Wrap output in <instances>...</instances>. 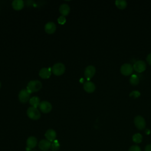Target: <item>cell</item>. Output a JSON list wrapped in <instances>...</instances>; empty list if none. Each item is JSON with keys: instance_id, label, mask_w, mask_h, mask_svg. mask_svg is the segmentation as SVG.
I'll use <instances>...</instances> for the list:
<instances>
[{"instance_id": "18", "label": "cell", "mask_w": 151, "mask_h": 151, "mask_svg": "<svg viewBox=\"0 0 151 151\" xmlns=\"http://www.w3.org/2000/svg\"><path fill=\"white\" fill-rule=\"evenodd\" d=\"M40 103V100L37 96H34L29 99V104L32 106V107L37 108L38 106H39Z\"/></svg>"}, {"instance_id": "29", "label": "cell", "mask_w": 151, "mask_h": 151, "mask_svg": "<svg viewBox=\"0 0 151 151\" xmlns=\"http://www.w3.org/2000/svg\"><path fill=\"white\" fill-rule=\"evenodd\" d=\"M42 151H48V150H42Z\"/></svg>"}, {"instance_id": "6", "label": "cell", "mask_w": 151, "mask_h": 151, "mask_svg": "<svg viewBox=\"0 0 151 151\" xmlns=\"http://www.w3.org/2000/svg\"><path fill=\"white\" fill-rule=\"evenodd\" d=\"M38 107L40 110L44 113H48L52 109V106L51 103L47 101H42L40 102Z\"/></svg>"}, {"instance_id": "3", "label": "cell", "mask_w": 151, "mask_h": 151, "mask_svg": "<svg viewBox=\"0 0 151 151\" xmlns=\"http://www.w3.org/2000/svg\"><path fill=\"white\" fill-rule=\"evenodd\" d=\"M65 65L61 63L55 64L51 68V72L55 76H61L65 71Z\"/></svg>"}, {"instance_id": "28", "label": "cell", "mask_w": 151, "mask_h": 151, "mask_svg": "<svg viewBox=\"0 0 151 151\" xmlns=\"http://www.w3.org/2000/svg\"><path fill=\"white\" fill-rule=\"evenodd\" d=\"M1 83L0 82V88H1Z\"/></svg>"}, {"instance_id": "23", "label": "cell", "mask_w": 151, "mask_h": 151, "mask_svg": "<svg viewBox=\"0 0 151 151\" xmlns=\"http://www.w3.org/2000/svg\"><path fill=\"white\" fill-rule=\"evenodd\" d=\"M140 95V93L139 91H137V90H134V91H132L129 94L130 97H132L133 99H135V98H137V97H139Z\"/></svg>"}, {"instance_id": "24", "label": "cell", "mask_w": 151, "mask_h": 151, "mask_svg": "<svg viewBox=\"0 0 151 151\" xmlns=\"http://www.w3.org/2000/svg\"><path fill=\"white\" fill-rule=\"evenodd\" d=\"M65 21H66V19H65V17H64V16H63V15L59 17L58 18V22L59 24H61V25L65 24Z\"/></svg>"}, {"instance_id": "1", "label": "cell", "mask_w": 151, "mask_h": 151, "mask_svg": "<svg viewBox=\"0 0 151 151\" xmlns=\"http://www.w3.org/2000/svg\"><path fill=\"white\" fill-rule=\"evenodd\" d=\"M41 87L42 83L39 80H32L28 83L27 90L29 93H31L39 91Z\"/></svg>"}, {"instance_id": "4", "label": "cell", "mask_w": 151, "mask_h": 151, "mask_svg": "<svg viewBox=\"0 0 151 151\" xmlns=\"http://www.w3.org/2000/svg\"><path fill=\"white\" fill-rule=\"evenodd\" d=\"M134 123L136 127L139 130H143L145 128L146 122L145 119L141 116H137L134 117Z\"/></svg>"}, {"instance_id": "5", "label": "cell", "mask_w": 151, "mask_h": 151, "mask_svg": "<svg viewBox=\"0 0 151 151\" xmlns=\"http://www.w3.org/2000/svg\"><path fill=\"white\" fill-rule=\"evenodd\" d=\"M133 67V69L137 72L141 73L145 70L146 68V65L145 61H143V60H137L134 63Z\"/></svg>"}, {"instance_id": "21", "label": "cell", "mask_w": 151, "mask_h": 151, "mask_svg": "<svg viewBox=\"0 0 151 151\" xmlns=\"http://www.w3.org/2000/svg\"><path fill=\"white\" fill-rule=\"evenodd\" d=\"M132 139L135 143H140L142 140V136L140 133H136L133 136Z\"/></svg>"}, {"instance_id": "27", "label": "cell", "mask_w": 151, "mask_h": 151, "mask_svg": "<svg viewBox=\"0 0 151 151\" xmlns=\"http://www.w3.org/2000/svg\"><path fill=\"white\" fill-rule=\"evenodd\" d=\"M145 151H151V144H149L145 147Z\"/></svg>"}, {"instance_id": "20", "label": "cell", "mask_w": 151, "mask_h": 151, "mask_svg": "<svg viewBox=\"0 0 151 151\" xmlns=\"http://www.w3.org/2000/svg\"><path fill=\"white\" fill-rule=\"evenodd\" d=\"M139 83V78L136 74H133L130 78V83L133 86H136Z\"/></svg>"}, {"instance_id": "15", "label": "cell", "mask_w": 151, "mask_h": 151, "mask_svg": "<svg viewBox=\"0 0 151 151\" xmlns=\"http://www.w3.org/2000/svg\"><path fill=\"white\" fill-rule=\"evenodd\" d=\"M83 88L88 93H92L95 90L96 86L93 82L88 81L84 83L83 85Z\"/></svg>"}, {"instance_id": "22", "label": "cell", "mask_w": 151, "mask_h": 151, "mask_svg": "<svg viewBox=\"0 0 151 151\" xmlns=\"http://www.w3.org/2000/svg\"><path fill=\"white\" fill-rule=\"evenodd\" d=\"M51 148L52 151H57L60 149V143L57 140H55L51 143Z\"/></svg>"}, {"instance_id": "14", "label": "cell", "mask_w": 151, "mask_h": 151, "mask_svg": "<svg viewBox=\"0 0 151 151\" xmlns=\"http://www.w3.org/2000/svg\"><path fill=\"white\" fill-rule=\"evenodd\" d=\"M37 144V139L34 136L29 137L27 140V148L31 149L36 146Z\"/></svg>"}, {"instance_id": "7", "label": "cell", "mask_w": 151, "mask_h": 151, "mask_svg": "<svg viewBox=\"0 0 151 151\" xmlns=\"http://www.w3.org/2000/svg\"><path fill=\"white\" fill-rule=\"evenodd\" d=\"M133 66L128 63L123 64L120 67V71L122 74L124 76H129L133 72Z\"/></svg>"}, {"instance_id": "8", "label": "cell", "mask_w": 151, "mask_h": 151, "mask_svg": "<svg viewBox=\"0 0 151 151\" xmlns=\"http://www.w3.org/2000/svg\"><path fill=\"white\" fill-rule=\"evenodd\" d=\"M30 93L27 91V89H22L21 90L18 94V99L19 100L21 103H26L29 99Z\"/></svg>"}, {"instance_id": "12", "label": "cell", "mask_w": 151, "mask_h": 151, "mask_svg": "<svg viewBox=\"0 0 151 151\" xmlns=\"http://www.w3.org/2000/svg\"><path fill=\"white\" fill-rule=\"evenodd\" d=\"M51 146V142L48 141L47 139H42L40 140L38 143V147L40 149L42 150H47Z\"/></svg>"}, {"instance_id": "16", "label": "cell", "mask_w": 151, "mask_h": 151, "mask_svg": "<svg viewBox=\"0 0 151 151\" xmlns=\"http://www.w3.org/2000/svg\"><path fill=\"white\" fill-rule=\"evenodd\" d=\"M70 11V8L67 4H63L60 5L59 8V11L62 14L63 16L65 17L67 15Z\"/></svg>"}, {"instance_id": "13", "label": "cell", "mask_w": 151, "mask_h": 151, "mask_svg": "<svg viewBox=\"0 0 151 151\" xmlns=\"http://www.w3.org/2000/svg\"><path fill=\"white\" fill-rule=\"evenodd\" d=\"M51 74V68H42L40 70L39 76L42 78H48Z\"/></svg>"}, {"instance_id": "9", "label": "cell", "mask_w": 151, "mask_h": 151, "mask_svg": "<svg viewBox=\"0 0 151 151\" xmlns=\"http://www.w3.org/2000/svg\"><path fill=\"white\" fill-rule=\"evenodd\" d=\"M96 73V68L93 65L87 66L84 71V76L87 79L89 80L93 77Z\"/></svg>"}, {"instance_id": "19", "label": "cell", "mask_w": 151, "mask_h": 151, "mask_svg": "<svg viewBox=\"0 0 151 151\" xmlns=\"http://www.w3.org/2000/svg\"><path fill=\"white\" fill-rule=\"evenodd\" d=\"M115 4L117 7L120 9H124L127 6V2L125 0H116Z\"/></svg>"}, {"instance_id": "11", "label": "cell", "mask_w": 151, "mask_h": 151, "mask_svg": "<svg viewBox=\"0 0 151 151\" xmlns=\"http://www.w3.org/2000/svg\"><path fill=\"white\" fill-rule=\"evenodd\" d=\"M44 29L47 33L53 34L56 30V25L53 22H48L45 25Z\"/></svg>"}, {"instance_id": "26", "label": "cell", "mask_w": 151, "mask_h": 151, "mask_svg": "<svg viewBox=\"0 0 151 151\" xmlns=\"http://www.w3.org/2000/svg\"><path fill=\"white\" fill-rule=\"evenodd\" d=\"M146 61L147 62L150 64L151 65V53L149 54L147 57H146Z\"/></svg>"}, {"instance_id": "17", "label": "cell", "mask_w": 151, "mask_h": 151, "mask_svg": "<svg viewBox=\"0 0 151 151\" xmlns=\"http://www.w3.org/2000/svg\"><path fill=\"white\" fill-rule=\"evenodd\" d=\"M12 6L15 10H20L23 8L24 2L22 0H14L12 2Z\"/></svg>"}, {"instance_id": "25", "label": "cell", "mask_w": 151, "mask_h": 151, "mask_svg": "<svg viewBox=\"0 0 151 151\" xmlns=\"http://www.w3.org/2000/svg\"><path fill=\"white\" fill-rule=\"evenodd\" d=\"M129 151H141V149L139 146L137 145H133L130 147Z\"/></svg>"}, {"instance_id": "10", "label": "cell", "mask_w": 151, "mask_h": 151, "mask_svg": "<svg viewBox=\"0 0 151 151\" xmlns=\"http://www.w3.org/2000/svg\"><path fill=\"white\" fill-rule=\"evenodd\" d=\"M45 136L47 140H48V141L53 142L54 140H55L57 134L54 130L50 129H48L47 130V132L45 133Z\"/></svg>"}, {"instance_id": "2", "label": "cell", "mask_w": 151, "mask_h": 151, "mask_svg": "<svg viewBox=\"0 0 151 151\" xmlns=\"http://www.w3.org/2000/svg\"><path fill=\"white\" fill-rule=\"evenodd\" d=\"M27 114L29 118L34 120L39 119L41 116L39 110L36 107H34L32 106L28 109Z\"/></svg>"}]
</instances>
